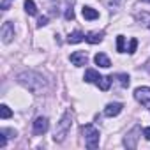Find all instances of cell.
I'll list each match as a JSON object with an SVG mask.
<instances>
[{"instance_id":"obj_1","label":"cell","mask_w":150,"mask_h":150,"mask_svg":"<svg viewBox=\"0 0 150 150\" xmlns=\"http://www.w3.org/2000/svg\"><path fill=\"white\" fill-rule=\"evenodd\" d=\"M18 81L21 83V85H25L30 92H34V94H37L41 88H44V85H46V81H44V78L41 76V74H35V72H21V74H18Z\"/></svg>"},{"instance_id":"obj_2","label":"cell","mask_w":150,"mask_h":150,"mask_svg":"<svg viewBox=\"0 0 150 150\" xmlns=\"http://www.w3.org/2000/svg\"><path fill=\"white\" fill-rule=\"evenodd\" d=\"M71 122H72L71 111H65L64 117H62V120L58 122V125H57V129H55L53 139H55L57 143H62V141L65 139V136H67V132H69V129H71Z\"/></svg>"},{"instance_id":"obj_3","label":"cell","mask_w":150,"mask_h":150,"mask_svg":"<svg viewBox=\"0 0 150 150\" xmlns=\"http://www.w3.org/2000/svg\"><path fill=\"white\" fill-rule=\"evenodd\" d=\"M81 132H83V136H85V145H87V148H90V150H94V148H97L99 146V131L92 125V124H85V125H81Z\"/></svg>"},{"instance_id":"obj_4","label":"cell","mask_w":150,"mask_h":150,"mask_svg":"<svg viewBox=\"0 0 150 150\" xmlns=\"http://www.w3.org/2000/svg\"><path fill=\"white\" fill-rule=\"evenodd\" d=\"M134 99L150 110V87H138L134 90Z\"/></svg>"},{"instance_id":"obj_5","label":"cell","mask_w":150,"mask_h":150,"mask_svg":"<svg viewBox=\"0 0 150 150\" xmlns=\"http://www.w3.org/2000/svg\"><path fill=\"white\" fill-rule=\"evenodd\" d=\"M48 118L46 117H37L35 120H34V134H37V136H41V134H44L46 131H48Z\"/></svg>"},{"instance_id":"obj_6","label":"cell","mask_w":150,"mask_h":150,"mask_svg":"<svg viewBox=\"0 0 150 150\" xmlns=\"http://www.w3.org/2000/svg\"><path fill=\"white\" fill-rule=\"evenodd\" d=\"M13 37H14V25L11 21H6L2 25V41L4 42H11Z\"/></svg>"},{"instance_id":"obj_7","label":"cell","mask_w":150,"mask_h":150,"mask_svg":"<svg viewBox=\"0 0 150 150\" xmlns=\"http://www.w3.org/2000/svg\"><path fill=\"white\" fill-rule=\"evenodd\" d=\"M87 60H88V57H87L85 51H74V53L71 55V62H72V65H76V67L85 65Z\"/></svg>"},{"instance_id":"obj_8","label":"cell","mask_w":150,"mask_h":150,"mask_svg":"<svg viewBox=\"0 0 150 150\" xmlns=\"http://www.w3.org/2000/svg\"><path fill=\"white\" fill-rule=\"evenodd\" d=\"M122 104L120 103H110L106 108H104V115L106 117H117V115H120V111H122Z\"/></svg>"},{"instance_id":"obj_9","label":"cell","mask_w":150,"mask_h":150,"mask_svg":"<svg viewBox=\"0 0 150 150\" xmlns=\"http://www.w3.org/2000/svg\"><path fill=\"white\" fill-rule=\"evenodd\" d=\"M138 132H139V127L136 125V127L129 132V136H125L124 145H125L127 148H136V139H138V136H136V134H138Z\"/></svg>"},{"instance_id":"obj_10","label":"cell","mask_w":150,"mask_h":150,"mask_svg":"<svg viewBox=\"0 0 150 150\" xmlns=\"http://www.w3.org/2000/svg\"><path fill=\"white\" fill-rule=\"evenodd\" d=\"M101 80V74L96 69H87L85 71V81L87 83H97Z\"/></svg>"},{"instance_id":"obj_11","label":"cell","mask_w":150,"mask_h":150,"mask_svg":"<svg viewBox=\"0 0 150 150\" xmlns=\"http://www.w3.org/2000/svg\"><path fill=\"white\" fill-rule=\"evenodd\" d=\"M94 62L99 65V67H104V69H108L110 65H111V62H110V58L104 55V53H97L96 57H94Z\"/></svg>"},{"instance_id":"obj_12","label":"cell","mask_w":150,"mask_h":150,"mask_svg":"<svg viewBox=\"0 0 150 150\" xmlns=\"http://www.w3.org/2000/svg\"><path fill=\"white\" fill-rule=\"evenodd\" d=\"M103 37H104V34H103V32H90V34L85 37V41H87V42H90V44H97V42H101V41H103Z\"/></svg>"},{"instance_id":"obj_13","label":"cell","mask_w":150,"mask_h":150,"mask_svg":"<svg viewBox=\"0 0 150 150\" xmlns=\"http://www.w3.org/2000/svg\"><path fill=\"white\" fill-rule=\"evenodd\" d=\"M111 81H113V76H101V80L97 81V87H99L103 92H106V90H110Z\"/></svg>"},{"instance_id":"obj_14","label":"cell","mask_w":150,"mask_h":150,"mask_svg":"<svg viewBox=\"0 0 150 150\" xmlns=\"http://www.w3.org/2000/svg\"><path fill=\"white\" fill-rule=\"evenodd\" d=\"M81 41H85V35H83L80 30L69 34V37H67V42H71V44H78V42H81Z\"/></svg>"},{"instance_id":"obj_15","label":"cell","mask_w":150,"mask_h":150,"mask_svg":"<svg viewBox=\"0 0 150 150\" xmlns=\"http://www.w3.org/2000/svg\"><path fill=\"white\" fill-rule=\"evenodd\" d=\"M83 18L85 20H88V21H92V20H97L99 18V13L96 11V9H92V7H83Z\"/></svg>"},{"instance_id":"obj_16","label":"cell","mask_w":150,"mask_h":150,"mask_svg":"<svg viewBox=\"0 0 150 150\" xmlns=\"http://www.w3.org/2000/svg\"><path fill=\"white\" fill-rule=\"evenodd\" d=\"M25 11L30 14V16H35L37 14V7L34 4V0H25Z\"/></svg>"},{"instance_id":"obj_17","label":"cell","mask_w":150,"mask_h":150,"mask_svg":"<svg viewBox=\"0 0 150 150\" xmlns=\"http://www.w3.org/2000/svg\"><path fill=\"white\" fill-rule=\"evenodd\" d=\"M117 80H118V83L125 88V87H129V74H125V72H120V74H117L115 76Z\"/></svg>"},{"instance_id":"obj_18","label":"cell","mask_w":150,"mask_h":150,"mask_svg":"<svg viewBox=\"0 0 150 150\" xmlns=\"http://www.w3.org/2000/svg\"><path fill=\"white\" fill-rule=\"evenodd\" d=\"M0 117H2L4 120L13 117V111L9 110V106H6V104H2V106H0Z\"/></svg>"},{"instance_id":"obj_19","label":"cell","mask_w":150,"mask_h":150,"mask_svg":"<svg viewBox=\"0 0 150 150\" xmlns=\"http://www.w3.org/2000/svg\"><path fill=\"white\" fill-rule=\"evenodd\" d=\"M117 51L118 53H124L125 51V39H124V35H118L117 37Z\"/></svg>"},{"instance_id":"obj_20","label":"cell","mask_w":150,"mask_h":150,"mask_svg":"<svg viewBox=\"0 0 150 150\" xmlns=\"http://www.w3.org/2000/svg\"><path fill=\"white\" fill-rule=\"evenodd\" d=\"M136 48H138V39H131V42H129V53L132 55L136 51Z\"/></svg>"},{"instance_id":"obj_21","label":"cell","mask_w":150,"mask_h":150,"mask_svg":"<svg viewBox=\"0 0 150 150\" xmlns=\"http://www.w3.org/2000/svg\"><path fill=\"white\" fill-rule=\"evenodd\" d=\"M65 20H74V11H72V7L67 9V13H65Z\"/></svg>"},{"instance_id":"obj_22","label":"cell","mask_w":150,"mask_h":150,"mask_svg":"<svg viewBox=\"0 0 150 150\" xmlns=\"http://www.w3.org/2000/svg\"><path fill=\"white\" fill-rule=\"evenodd\" d=\"M6 143H7V139H6V132H2V134H0V146H6Z\"/></svg>"},{"instance_id":"obj_23","label":"cell","mask_w":150,"mask_h":150,"mask_svg":"<svg viewBox=\"0 0 150 150\" xmlns=\"http://www.w3.org/2000/svg\"><path fill=\"white\" fill-rule=\"evenodd\" d=\"M48 23V18L46 16H42V18H39V21H37V27H44Z\"/></svg>"},{"instance_id":"obj_24","label":"cell","mask_w":150,"mask_h":150,"mask_svg":"<svg viewBox=\"0 0 150 150\" xmlns=\"http://www.w3.org/2000/svg\"><path fill=\"white\" fill-rule=\"evenodd\" d=\"M143 136L150 141V127H145V129H143Z\"/></svg>"},{"instance_id":"obj_25","label":"cell","mask_w":150,"mask_h":150,"mask_svg":"<svg viewBox=\"0 0 150 150\" xmlns=\"http://www.w3.org/2000/svg\"><path fill=\"white\" fill-rule=\"evenodd\" d=\"M9 2H11V0H4V2H2V9H4V11L9 9Z\"/></svg>"},{"instance_id":"obj_26","label":"cell","mask_w":150,"mask_h":150,"mask_svg":"<svg viewBox=\"0 0 150 150\" xmlns=\"http://www.w3.org/2000/svg\"><path fill=\"white\" fill-rule=\"evenodd\" d=\"M108 4H110V6H113V7H117V6L120 4V0H108Z\"/></svg>"},{"instance_id":"obj_27","label":"cell","mask_w":150,"mask_h":150,"mask_svg":"<svg viewBox=\"0 0 150 150\" xmlns=\"http://www.w3.org/2000/svg\"><path fill=\"white\" fill-rule=\"evenodd\" d=\"M141 2H148V4H150V0H141Z\"/></svg>"}]
</instances>
